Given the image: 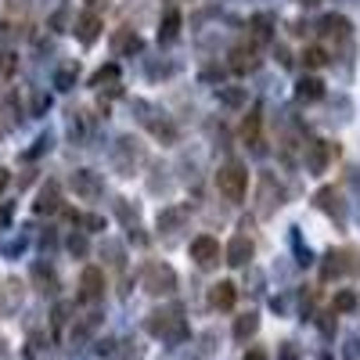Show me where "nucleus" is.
<instances>
[{"label":"nucleus","instance_id":"1","mask_svg":"<svg viewBox=\"0 0 360 360\" xmlns=\"http://www.w3.org/2000/svg\"><path fill=\"white\" fill-rule=\"evenodd\" d=\"M217 188H220V195H224L227 202H242V198H245V188H249V169H245L242 162H227V166H220V173H217Z\"/></svg>","mask_w":360,"mask_h":360},{"label":"nucleus","instance_id":"2","mask_svg":"<svg viewBox=\"0 0 360 360\" xmlns=\"http://www.w3.org/2000/svg\"><path fill=\"white\" fill-rule=\"evenodd\" d=\"M144 288L152 295H169L176 288V274L169 263H148L144 266Z\"/></svg>","mask_w":360,"mask_h":360},{"label":"nucleus","instance_id":"3","mask_svg":"<svg viewBox=\"0 0 360 360\" xmlns=\"http://www.w3.org/2000/svg\"><path fill=\"white\" fill-rule=\"evenodd\" d=\"M191 259L198 263V266H217L220 263V242L217 238H209V234H198L195 242H191Z\"/></svg>","mask_w":360,"mask_h":360},{"label":"nucleus","instance_id":"4","mask_svg":"<svg viewBox=\"0 0 360 360\" xmlns=\"http://www.w3.org/2000/svg\"><path fill=\"white\" fill-rule=\"evenodd\" d=\"M69 188L79 195V198H86V202H94L105 188H101V176L98 173H90V169H76L72 176H69Z\"/></svg>","mask_w":360,"mask_h":360},{"label":"nucleus","instance_id":"5","mask_svg":"<svg viewBox=\"0 0 360 360\" xmlns=\"http://www.w3.org/2000/svg\"><path fill=\"white\" fill-rule=\"evenodd\" d=\"M335 152H339V148H335V144H328V141H314V144H307V166H310V173H324L328 162L335 159Z\"/></svg>","mask_w":360,"mask_h":360},{"label":"nucleus","instance_id":"6","mask_svg":"<svg viewBox=\"0 0 360 360\" xmlns=\"http://www.w3.org/2000/svg\"><path fill=\"white\" fill-rule=\"evenodd\" d=\"M148 332L162 335V339H176V335H184V321H180L176 314H152V321H148Z\"/></svg>","mask_w":360,"mask_h":360},{"label":"nucleus","instance_id":"7","mask_svg":"<svg viewBox=\"0 0 360 360\" xmlns=\"http://www.w3.org/2000/svg\"><path fill=\"white\" fill-rule=\"evenodd\" d=\"M79 295L86 299V303H98V299L105 295V274L98 266H86L83 278H79Z\"/></svg>","mask_w":360,"mask_h":360},{"label":"nucleus","instance_id":"8","mask_svg":"<svg viewBox=\"0 0 360 360\" xmlns=\"http://www.w3.org/2000/svg\"><path fill=\"white\" fill-rule=\"evenodd\" d=\"M76 37H79V44H94L101 37V18L94 11H83L76 18Z\"/></svg>","mask_w":360,"mask_h":360},{"label":"nucleus","instance_id":"9","mask_svg":"<svg viewBox=\"0 0 360 360\" xmlns=\"http://www.w3.org/2000/svg\"><path fill=\"white\" fill-rule=\"evenodd\" d=\"M231 69L234 72H252V69H259V51L256 47H234L231 51Z\"/></svg>","mask_w":360,"mask_h":360},{"label":"nucleus","instance_id":"10","mask_svg":"<svg viewBox=\"0 0 360 360\" xmlns=\"http://www.w3.org/2000/svg\"><path fill=\"white\" fill-rule=\"evenodd\" d=\"M249 259H252V242H249L245 234H234L231 245H227V263L231 266H245Z\"/></svg>","mask_w":360,"mask_h":360},{"label":"nucleus","instance_id":"11","mask_svg":"<svg viewBox=\"0 0 360 360\" xmlns=\"http://www.w3.org/2000/svg\"><path fill=\"white\" fill-rule=\"evenodd\" d=\"M234 299H238V288L231 281H220V285L209 288V307H213V310H231Z\"/></svg>","mask_w":360,"mask_h":360},{"label":"nucleus","instance_id":"12","mask_svg":"<svg viewBox=\"0 0 360 360\" xmlns=\"http://www.w3.org/2000/svg\"><path fill=\"white\" fill-rule=\"evenodd\" d=\"M321 33H324L328 40H346V37H349V18H342V15H328V18L321 22Z\"/></svg>","mask_w":360,"mask_h":360},{"label":"nucleus","instance_id":"13","mask_svg":"<svg viewBox=\"0 0 360 360\" xmlns=\"http://www.w3.org/2000/svg\"><path fill=\"white\" fill-rule=\"evenodd\" d=\"M295 98L299 101H321L324 98V83L317 76H303V79H299V86H295Z\"/></svg>","mask_w":360,"mask_h":360},{"label":"nucleus","instance_id":"14","mask_svg":"<svg viewBox=\"0 0 360 360\" xmlns=\"http://www.w3.org/2000/svg\"><path fill=\"white\" fill-rule=\"evenodd\" d=\"M256 328H259V317L256 314H242V317L234 321V339L238 342H249L256 335Z\"/></svg>","mask_w":360,"mask_h":360},{"label":"nucleus","instance_id":"15","mask_svg":"<svg viewBox=\"0 0 360 360\" xmlns=\"http://www.w3.org/2000/svg\"><path fill=\"white\" fill-rule=\"evenodd\" d=\"M346 252H328L324 256V266H321V278L324 281H332V278H339V274H346Z\"/></svg>","mask_w":360,"mask_h":360},{"label":"nucleus","instance_id":"16","mask_svg":"<svg viewBox=\"0 0 360 360\" xmlns=\"http://www.w3.org/2000/svg\"><path fill=\"white\" fill-rule=\"evenodd\" d=\"M18 303H22V285L18 281L0 285V310H15Z\"/></svg>","mask_w":360,"mask_h":360},{"label":"nucleus","instance_id":"17","mask_svg":"<svg viewBox=\"0 0 360 360\" xmlns=\"http://www.w3.org/2000/svg\"><path fill=\"white\" fill-rule=\"evenodd\" d=\"M259 123H263V119H259V108H252V112L242 119V137H245L249 144H259Z\"/></svg>","mask_w":360,"mask_h":360},{"label":"nucleus","instance_id":"18","mask_svg":"<svg viewBox=\"0 0 360 360\" xmlns=\"http://www.w3.org/2000/svg\"><path fill=\"white\" fill-rule=\"evenodd\" d=\"M176 33H180V15L166 11L162 22H159V40H176Z\"/></svg>","mask_w":360,"mask_h":360},{"label":"nucleus","instance_id":"19","mask_svg":"<svg viewBox=\"0 0 360 360\" xmlns=\"http://www.w3.org/2000/svg\"><path fill=\"white\" fill-rule=\"evenodd\" d=\"M37 213H54V209H58V188L54 184H47L44 191H40V198H37Z\"/></svg>","mask_w":360,"mask_h":360},{"label":"nucleus","instance_id":"20","mask_svg":"<svg viewBox=\"0 0 360 360\" xmlns=\"http://www.w3.org/2000/svg\"><path fill=\"white\" fill-rule=\"evenodd\" d=\"M332 310H335V314H353V310H356V295H353V292H339V295L332 299Z\"/></svg>","mask_w":360,"mask_h":360},{"label":"nucleus","instance_id":"21","mask_svg":"<svg viewBox=\"0 0 360 360\" xmlns=\"http://www.w3.org/2000/svg\"><path fill=\"white\" fill-rule=\"evenodd\" d=\"M220 101L231 105V108H242L245 105V90H238V86H224L220 90Z\"/></svg>","mask_w":360,"mask_h":360},{"label":"nucleus","instance_id":"22","mask_svg":"<svg viewBox=\"0 0 360 360\" xmlns=\"http://www.w3.org/2000/svg\"><path fill=\"white\" fill-rule=\"evenodd\" d=\"M324 62H328V54H324L321 47H307V51H303V65H307V69H321Z\"/></svg>","mask_w":360,"mask_h":360},{"label":"nucleus","instance_id":"23","mask_svg":"<svg viewBox=\"0 0 360 360\" xmlns=\"http://www.w3.org/2000/svg\"><path fill=\"white\" fill-rule=\"evenodd\" d=\"M76 76H79V69H76V65H65V69H58V76H54V86L69 90V86L76 83Z\"/></svg>","mask_w":360,"mask_h":360},{"label":"nucleus","instance_id":"24","mask_svg":"<svg viewBox=\"0 0 360 360\" xmlns=\"http://www.w3.org/2000/svg\"><path fill=\"white\" fill-rule=\"evenodd\" d=\"M317 202H321V205L328 209V213H339V217H342V209L335 205V202H339V195H335L332 188H324V191H317Z\"/></svg>","mask_w":360,"mask_h":360},{"label":"nucleus","instance_id":"25","mask_svg":"<svg viewBox=\"0 0 360 360\" xmlns=\"http://www.w3.org/2000/svg\"><path fill=\"white\" fill-rule=\"evenodd\" d=\"M33 278L44 285L40 292H54V285H58V281H54V274H51V270H44V266H33Z\"/></svg>","mask_w":360,"mask_h":360},{"label":"nucleus","instance_id":"26","mask_svg":"<svg viewBox=\"0 0 360 360\" xmlns=\"http://www.w3.org/2000/svg\"><path fill=\"white\" fill-rule=\"evenodd\" d=\"M252 25H256V37H263V40H266V37H270V25H274V18H270V15H256V22H252Z\"/></svg>","mask_w":360,"mask_h":360},{"label":"nucleus","instance_id":"27","mask_svg":"<svg viewBox=\"0 0 360 360\" xmlns=\"http://www.w3.org/2000/svg\"><path fill=\"white\" fill-rule=\"evenodd\" d=\"M115 76H119V69H115V65H105V69H98V72H94V86H101V83H112Z\"/></svg>","mask_w":360,"mask_h":360},{"label":"nucleus","instance_id":"28","mask_svg":"<svg viewBox=\"0 0 360 360\" xmlns=\"http://www.w3.org/2000/svg\"><path fill=\"white\" fill-rule=\"evenodd\" d=\"M115 47H119V51H141V40L130 37V33H123V37L115 40Z\"/></svg>","mask_w":360,"mask_h":360},{"label":"nucleus","instance_id":"29","mask_svg":"<svg viewBox=\"0 0 360 360\" xmlns=\"http://www.w3.org/2000/svg\"><path fill=\"white\" fill-rule=\"evenodd\" d=\"M69 249H72V256H86V238L83 234H72L69 238Z\"/></svg>","mask_w":360,"mask_h":360},{"label":"nucleus","instance_id":"30","mask_svg":"<svg viewBox=\"0 0 360 360\" xmlns=\"http://www.w3.org/2000/svg\"><path fill=\"white\" fill-rule=\"evenodd\" d=\"M79 224H83V227H90V231H101V227H105V220H101V217H83Z\"/></svg>","mask_w":360,"mask_h":360},{"label":"nucleus","instance_id":"31","mask_svg":"<svg viewBox=\"0 0 360 360\" xmlns=\"http://www.w3.org/2000/svg\"><path fill=\"white\" fill-rule=\"evenodd\" d=\"M245 360H266V353H263V349H249Z\"/></svg>","mask_w":360,"mask_h":360},{"label":"nucleus","instance_id":"32","mask_svg":"<svg viewBox=\"0 0 360 360\" xmlns=\"http://www.w3.org/2000/svg\"><path fill=\"white\" fill-rule=\"evenodd\" d=\"M4 224H11V205H8V209H0V227H4Z\"/></svg>","mask_w":360,"mask_h":360},{"label":"nucleus","instance_id":"33","mask_svg":"<svg viewBox=\"0 0 360 360\" xmlns=\"http://www.w3.org/2000/svg\"><path fill=\"white\" fill-rule=\"evenodd\" d=\"M4 188H8V169H0V195H4Z\"/></svg>","mask_w":360,"mask_h":360},{"label":"nucleus","instance_id":"34","mask_svg":"<svg viewBox=\"0 0 360 360\" xmlns=\"http://www.w3.org/2000/svg\"><path fill=\"white\" fill-rule=\"evenodd\" d=\"M303 4H317V0H303Z\"/></svg>","mask_w":360,"mask_h":360},{"label":"nucleus","instance_id":"35","mask_svg":"<svg viewBox=\"0 0 360 360\" xmlns=\"http://www.w3.org/2000/svg\"><path fill=\"white\" fill-rule=\"evenodd\" d=\"M0 58H8V54H0ZM0 69H4V62H0Z\"/></svg>","mask_w":360,"mask_h":360},{"label":"nucleus","instance_id":"36","mask_svg":"<svg viewBox=\"0 0 360 360\" xmlns=\"http://www.w3.org/2000/svg\"><path fill=\"white\" fill-rule=\"evenodd\" d=\"M90 4H101V0H90Z\"/></svg>","mask_w":360,"mask_h":360}]
</instances>
